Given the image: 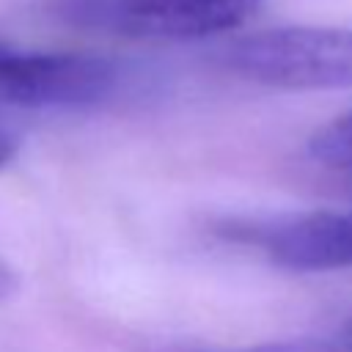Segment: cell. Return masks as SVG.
Returning <instances> with one entry per match:
<instances>
[{"instance_id": "obj_6", "label": "cell", "mask_w": 352, "mask_h": 352, "mask_svg": "<svg viewBox=\"0 0 352 352\" xmlns=\"http://www.w3.org/2000/svg\"><path fill=\"white\" fill-rule=\"evenodd\" d=\"M226 352H352V346L338 336H333V338H294V341L258 344V346L226 349Z\"/></svg>"}, {"instance_id": "obj_2", "label": "cell", "mask_w": 352, "mask_h": 352, "mask_svg": "<svg viewBox=\"0 0 352 352\" xmlns=\"http://www.w3.org/2000/svg\"><path fill=\"white\" fill-rule=\"evenodd\" d=\"M264 0H55L69 28L118 38L192 41L242 28Z\"/></svg>"}, {"instance_id": "obj_4", "label": "cell", "mask_w": 352, "mask_h": 352, "mask_svg": "<svg viewBox=\"0 0 352 352\" xmlns=\"http://www.w3.org/2000/svg\"><path fill=\"white\" fill-rule=\"evenodd\" d=\"M228 236L256 245L272 264L292 272H333L352 267V214L305 212L283 220L236 226Z\"/></svg>"}, {"instance_id": "obj_3", "label": "cell", "mask_w": 352, "mask_h": 352, "mask_svg": "<svg viewBox=\"0 0 352 352\" xmlns=\"http://www.w3.org/2000/svg\"><path fill=\"white\" fill-rule=\"evenodd\" d=\"M118 72L85 52H28L0 41V102L14 107H88L113 94Z\"/></svg>"}, {"instance_id": "obj_5", "label": "cell", "mask_w": 352, "mask_h": 352, "mask_svg": "<svg viewBox=\"0 0 352 352\" xmlns=\"http://www.w3.org/2000/svg\"><path fill=\"white\" fill-rule=\"evenodd\" d=\"M308 151L327 168L352 170V110L319 126L308 140Z\"/></svg>"}, {"instance_id": "obj_9", "label": "cell", "mask_w": 352, "mask_h": 352, "mask_svg": "<svg viewBox=\"0 0 352 352\" xmlns=\"http://www.w3.org/2000/svg\"><path fill=\"white\" fill-rule=\"evenodd\" d=\"M336 336H338V338H341V341H346V344H349V346H352V316H346V322H344V324H341V330H338V333H336Z\"/></svg>"}, {"instance_id": "obj_8", "label": "cell", "mask_w": 352, "mask_h": 352, "mask_svg": "<svg viewBox=\"0 0 352 352\" xmlns=\"http://www.w3.org/2000/svg\"><path fill=\"white\" fill-rule=\"evenodd\" d=\"M14 148H16V143H14V138L6 132V129H0V168L14 157Z\"/></svg>"}, {"instance_id": "obj_7", "label": "cell", "mask_w": 352, "mask_h": 352, "mask_svg": "<svg viewBox=\"0 0 352 352\" xmlns=\"http://www.w3.org/2000/svg\"><path fill=\"white\" fill-rule=\"evenodd\" d=\"M16 289H19V275H16V270H14L8 261L0 258V302H6Z\"/></svg>"}, {"instance_id": "obj_1", "label": "cell", "mask_w": 352, "mask_h": 352, "mask_svg": "<svg viewBox=\"0 0 352 352\" xmlns=\"http://www.w3.org/2000/svg\"><path fill=\"white\" fill-rule=\"evenodd\" d=\"M226 66L258 85L286 91L352 88V30L272 28L236 38Z\"/></svg>"}]
</instances>
